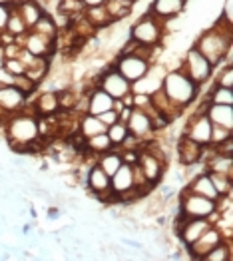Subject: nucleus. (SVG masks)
Wrapping results in <instances>:
<instances>
[{
  "label": "nucleus",
  "instance_id": "30",
  "mask_svg": "<svg viewBox=\"0 0 233 261\" xmlns=\"http://www.w3.org/2000/svg\"><path fill=\"white\" fill-rule=\"evenodd\" d=\"M203 261H231V240H223L212 247L203 257Z\"/></svg>",
  "mask_w": 233,
  "mask_h": 261
},
{
  "label": "nucleus",
  "instance_id": "25",
  "mask_svg": "<svg viewBox=\"0 0 233 261\" xmlns=\"http://www.w3.org/2000/svg\"><path fill=\"white\" fill-rule=\"evenodd\" d=\"M96 164H98L108 175H112L122 164H124V158H122L120 148H112V150H108V152L96 155Z\"/></svg>",
  "mask_w": 233,
  "mask_h": 261
},
{
  "label": "nucleus",
  "instance_id": "16",
  "mask_svg": "<svg viewBox=\"0 0 233 261\" xmlns=\"http://www.w3.org/2000/svg\"><path fill=\"white\" fill-rule=\"evenodd\" d=\"M188 0H151L148 14L156 16L158 20L166 22L171 18H177L186 12Z\"/></svg>",
  "mask_w": 233,
  "mask_h": 261
},
{
  "label": "nucleus",
  "instance_id": "11",
  "mask_svg": "<svg viewBox=\"0 0 233 261\" xmlns=\"http://www.w3.org/2000/svg\"><path fill=\"white\" fill-rule=\"evenodd\" d=\"M126 126L130 136H134L140 142L149 140L156 134V126H153V110L144 108H134L130 110V116L126 120Z\"/></svg>",
  "mask_w": 233,
  "mask_h": 261
},
{
  "label": "nucleus",
  "instance_id": "26",
  "mask_svg": "<svg viewBox=\"0 0 233 261\" xmlns=\"http://www.w3.org/2000/svg\"><path fill=\"white\" fill-rule=\"evenodd\" d=\"M84 18L90 22V24H92L96 30H104V28H108V26H112V24H114V22H112V18H110V14H108L106 4L86 8Z\"/></svg>",
  "mask_w": 233,
  "mask_h": 261
},
{
  "label": "nucleus",
  "instance_id": "18",
  "mask_svg": "<svg viewBox=\"0 0 233 261\" xmlns=\"http://www.w3.org/2000/svg\"><path fill=\"white\" fill-rule=\"evenodd\" d=\"M12 6L24 20V24L28 26V30L34 28V24L40 20V16L46 12V6L40 0H12Z\"/></svg>",
  "mask_w": 233,
  "mask_h": 261
},
{
  "label": "nucleus",
  "instance_id": "6",
  "mask_svg": "<svg viewBox=\"0 0 233 261\" xmlns=\"http://www.w3.org/2000/svg\"><path fill=\"white\" fill-rule=\"evenodd\" d=\"M179 68L190 76L195 84H199V86H203L205 82H210V80H212L213 70H215V68L212 66V62H210L201 52H197L193 46L186 50V54H184V58H182Z\"/></svg>",
  "mask_w": 233,
  "mask_h": 261
},
{
  "label": "nucleus",
  "instance_id": "7",
  "mask_svg": "<svg viewBox=\"0 0 233 261\" xmlns=\"http://www.w3.org/2000/svg\"><path fill=\"white\" fill-rule=\"evenodd\" d=\"M151 62L148 58L140 56V54H134V52H120L118 58L114 60V68L126 78L127 82H138L142 80L151 68Z\"/></svg>",
  "mask_w": 233,
  "mask_h": 261
},
{
  "label": "nucleus",
  "instance_id": "17",
  "mask_svg": "<svg viewBox=\"0 0 233 261\" xmlns=\"http://www.w3.org/2000/svg\"><path fill=\"white\" fill-rule=\"evenodd\" d=\"M114 108H116V100L112 96H108L100 86H94L92 90L86 92V114L100 116Z\"/></svg>",
  "mask_w": 233,
  "mask_h": 261
},
{
  "label": "nucleus",
  "instance_id": "19",
  "mask_svg": "<svg viewBox=\"0 0 233 261\" xmlns=\"http://www.w3.org/2000/svg\"><path fill=\"white\" fill-rule=\"evenodd\" d=\"M175 152H177V160L184 166H197V164H201L203 148L199 144H195L193 140H190L186 134L179 136V140L175 144Z\"/></svg>",
  "mask_w": 233,
  "mask_h": 261
},
{
  "label": "nucleus",
  "instance_id": "27",
  "mask_svg": "<svg viewBox=\"0 0 233 261\" xmlns=\"http://www.w3.org/2000/svg\"><path fill=\"white\" fill-rule=\"evenodd\" d=\"M114 148V144H112V140L108 138V134H96V136H92V138H86L84 140V150L88 153H92V155H100V153L108 152V150H112Z\"/></svg>",
  "mask_w": 233,
  "mask_h": 261
},
{
  "label": "nucleus",
  "instance_id": "4",
  "mask_svg": "<svg viewBox=\"0 0 233 261\" xmlns=\"http://www.w3.org/2000/svg\"><path fill=\"white\" fill-rule=\"evenodd\" d=\"M177 216L182 218H208L215 221L217 218V203L215 199L193 194L188 188L177 192Z\"/></svg>",
  "mask_w": 233,
  "mask_h": 261
},
{
  "label": "nucleus",
  "instance_id": "23",
  "mask_svg": "<svg viewBox=\"0 0 233 261\" xmlns=\"http://www.w3.org/2000/svg\"><path fill=\"white\" fill-rule=\"evenodd\" d=\"M108 130V126H104V122L98 118V116H92V114H82L80 120H78V128L76 134H80L82 138H92L96 134H104Z\"/></svg>",
  "mask_w": 233,
  "mask_h": 261
},
{
  "label": "nucleus",
  "instance_id": "35",
  "mask_svg": "<svg viewBox=\"0 0 233 261\" xmlns=\"http://www.w3.org/2000/svg\"><path fill=\"white\" fill-rule=\"evenodd\" d=\"M2 70L4 72H8L10 76H24L26 74V66L22 62L18 56H8V58H4L2 60Z\"/></svg>",
  "mask_w": 233,
  "mask_h": 261
},
{
  "label": "nucleus",
  "instance_id": "8",
  "mask_svg": "<svg viewBox=\"0 0 233 261\" xmlns=\"http://www.w3.org/2000/svg\"><path fill=\"white\" fill-rule=\"evenodd\" d=\"M96 86H100L108 96H112L114 100H122L127 94H132V82H127L126 78L114 68V64L104 68L98 76H96Z\"/></svg>",
  "mask_w": 233,
  "mask_h": 261
},
{
  "label": "nucleus",
  "instance_id": "22",
  "mask_svg": "<svg viewBox=\"0 0 233 261\" xmlns=\"http://www.w3.org/2000/svg\"><path fill=\"white\" fill-rule=\"evenodd\" d=\"M190 192L193 194H199V196L203 197H210V199H217L219 194L215 192V188H213L212 179H210V174L203 170V172H199L197 175H191L190 179H188V186H186Z\"/></svg>",
  "mask_w": 233,
  "mask_h": 261
},
{
  "label": "nucleus",
  "instance_id": "36",
  "mask_svg": "<svg viewBox=\"0 0 233 261\" xmlns=\"http://www.w3.org/2000/svg\"><path fill=\"white\" fill-rule=\"evenodd\" d=\"M229 138H233L231 130H225V128H221V126H213L210 146L213 148V146H217V144H221V142H225V140H229Z\"/></svg>",
  "mask_w": 233,
  "mask_h": 261
},
{
  "label": "nucleus",
  "instance_id": "29",
  "mask_svg": "<svg viewBox=\"0 0 233 261\" xmlns=\"http://www.w3.org/2000/svg\"><path fill=\"white\" fill-rule=\"evenodd\" d=\"M205 104H227L233 106V88H221L213 84L205 96Z\"/></svg>",
  "mask_w": 233,
  "mask_h": 261
},
{
  "label": "nucleus",
  "instance_id": "33",
  "mask_svg": "<svg viewBox=\"0 0 233 261\" xmlns=\"http://www.w3.org/2000/svg\"><path fill=\"white\" fill-rule=\"evenodd\" d=\"M108 138L112 140V144H114V148H120L124 142H126L127 138H130V132H127V126L126 122H122V120H118L116 124H112V126H108Z\"/></svg>",
  "mask_w": 233,
  "mask_h": 261
},
{
  "label": "nucleus",
  "instance_id": "28",
  "mask_svg": "<svg viewBox=\"0 0 233 261\" xmlns=\"http://www.w3.org/2000/svg\"><path fill=\"white\" fill-rule=\"evenodd\" d=\"M30 30H36V32H40L44 36L56 40V42H58V36H60V28H58V24H56L54 16L50 12H44L42 16H40V20L36 22L34 28H30Z\"/></svg>",
  "mask_w": 233,
  "mask_h": 261
},
{
  "label": "nucleus",
  "instance_id": "12",
  "mask_svg": "<svg viewBox=\"0 0 233 261\" xmlns=\"http://www.w3.org/2000/svg\"><path fill=\"white\" fill-rule=\"evenodd\" d=\"M86 188L90 197H96L104 203H114V196L110 192V175L98 164H92L86 170Z\"/></svg>",
  "mask_w": 233,
  "mask_h": 261
},
{
  "label": "nucleus",
  "instance_id": "37",
  "mask_svg": "<svg viewBox=\"0 0 233 261\" xmlns=\"http://www.w3.org/2000/svg\"><path fill=\"white\" fill-rule=\"evenodd\" d=\"M10 12H12V0H0V32L6 30Z\"/></svg>",
  "mask_w": 233,
  "mask_h": 261
},
{
  "label": "nucleus",
  "instance_id": "38",
  "mask_svg": "<svg viewBox=\"0 0 233 261\" xmlns=\"http://www.w3.org/2000/svg\"><path fill=\"white\" fill-rule=\"evenodd\" d=\"M98 118L104 122V126H112V124H116V122L120 120V112H118L116 108L108 110V112H104V114H100Z\"/></svg>",
  "mask_w": 233,
  "mask_h": 261
},
{
  "label": "nucleus",
  "instance_id": "20",
  "mask_svg": "<svg viewBox=\"0 0 233 261\" xmlns=\"http://www.w3.org/2000/svg\"><path fill=\"white\" fill-rule=\"evenodd\" d=\"M32 112L38 116V118H46V116H56L60 114V102H58V92L54 90H46L40 92L34 102H32Z\"/></svg>",
  "mask_w": 233,
  "mask_h": 261
},
{
  "label": "nucleus",
  "instance_id": "34",
  "mask_svg": "<svg viewBox=\"0 0 233 261\" xmlns=\"http://www.w3.org/2000/svg\"><path fill=\"white\" fill-rule=\"evenodd\" d=\"M210 174V179H212L213 188L215 192L221 196H229L233 192V177L231 175H223V174H217V172H208Z\"/></svg>",
  "mask_w": 233,
  "mask_h": 261
},
{
  "label": "nucleus",
  "instance_id": "24",
  "mask_svg": "<svg viewBox=\"0 0 233 261\" xmlns=\"http://www.w3.org/2000/svg\"><path fill=\"white\" fill-rule=\"evenodd\" d=\"M136 4H138L136 0H106V10L112 22L116 24V22L124 20L132 14Z\"/></svg>",
  "mask_w": 233,
  "mask_h": 261
},
{
  "label": "nucleus",
  "instance_id": "39",
  "mask_svg": "<svg viewBox=\"0 0 233 261\" xmlns=\"http://www.w3.org/2000/svg\"><path fill=\"white\" fill-rule=\"evenodd\" d=\"M213 150L217 153H223V155H233V138L221 142V144H217V146H213Z\"/></svg>",
  "mask_w": 233,
  "mask_h": 261
},
{
  "label": "nucleus",
  "instance_id": "1",
  "mask_svg": "<svg viewBox=\"0 0 233 261\" xmlns=\"http://www.w3.org/2000/svg\"><path fill=\"white\" fill-rule=\"evenodd\" d=\"M6 134V144L10 150L18 153L34 152L38 150V142L40 130H38V116L34 112H26V108L20 112H14L10 116L4 118V122L0 124Z\"/></svg>",
  "mask_w": 233,
  "mask_h": 261
},
{
  "label": "nucleus",
  "instance_id": "32",
  "mask_svg": "<svg viewBox=\"0 0 233 261\" xmlns=\"http://www.w3.org/2000/svg\"><path fill=\"white\" fill-rule=\"evenodd\" d=\"M4 32H8L16 42L28 32V26H26L24 20L18 16V12L14 10V6H12V12H10V18H8V24H6V30H4Z\"/></svg>",
  "mask_w": 233,
  "mask_h": 261
},
{
  "label": "nucleus",
  "instance_id": "13",
  "mask_svg": "<svg viewBox=\"0 0 233 261\" xmlns=\"http://www.w3.org/2000/svg\"><path fill=\"white\" fill-rule=\"evenodd\" d=\"M18 44H20L28 54H32L36 58H44V60H50L56 54V46H58L56 40L44 36V34L36 32V30H28L20 40H18Z\"/></svg>",
  "mask_w": 233,
  "mask_h": 261
},
{
  "label": "nucleus",
  "instance_id": "2",
  "mask_svg": "<svg viewBox=\"0 0 233 261\" xmlns=\"http://www.w3.org/2000/svg\"><path fill=\"white\" fill-rule=\"evenodd\" d=\"M231 24H227V22H223L219 18L212 28L203 30L195 38L193 48L197 52H201L212 62L213 68H217L223 62H229V58H231Z\"/></svg>",
  "mask_w": 233,
  "mask_h": 261
},
{
  "label": "nucleus",
  "instance_id": "9",
  "mask_svg": "<svg viewBox=\"0 0 233 261\" xmlns=\"http://www.w3.org/2000/svg\"><path fill=\"white\" fill-rule=\"evenodd\" d=\"M212 128L213 124L210 122V118L205 116V112L199 108L197 112H191L190 118L184 124V134L193 140L195 144H199L201 148H208L212 142Z\"/></svg>",
  "mask_w": 233,
  "mask_h": 261
},
{
  "label": "nucleus",
  "instance_id": "40",
  "mask_svg": "<svg viewBox=\"0 0 233 261\" xmlns=\"http://www.w3.org/2000/svg\"><path fill=\"white\" fill-rule=\"evenodd\" d=\"M221 18V16H219ZM223 22H227V24H231V0H225V8H223Z\"/></svg>",
  "mask_w": 233,
  "mask_h": 261
},
{
  "label": "nucleus",
  "instance_id": "41",
  "mask_svg": "<svg viewBox=\"0 0 233 261\" xmlns=\"http://www.w3.org/2000/svg\"><path fill=\"white\" fill-rule=\"evenodd\" d=\"M82 4H84L86 8H92V6H102V4H106V0H82Z\"/></svg>",
  "mask_w": 233,
  "mask_h": 261
},
{
  "label": "nucleus",
  "instance_id": "10",
  "mask_svg": "<svg viewBox=\"0 0 233 261\" xmlns=\"http://www.w3.org/2000/svg\"><path fill=\"white\" fill-rule=\"evenodd\" d=\"M173 223H175L173 229H175L177 240H179V243L188 249L191 243L212 225L213 221L208 218H182V216H175Z\"/></svg>",
  "mask_w": 233,
  "mask_h": 261
},
{
  "label": "nucleus",
  "instance_id": "21",
  "mask_svg": "<svg viewBox=\"0 0 233 261\" xmlns=\"http://www.w3.org/2000/svg\"><path fill=\"white\" fill-rule=\"evenodd\" d=\"M205 116L210 118L213 126H221L225 130L233 132V106L227 104H205Z\"/></svg>",
  "mask_w": 233,
  "mask_h": 261
},
{
  "label": "nucleus",
  "instance_id": "3",
  "mask_svg": "<svg viewBox=\"0 0 233 261\" xmlns=\"http://www.w3.org/2000/svg\"><path fill=\"white\" fill-rule=\"evenodd\" d=\"M160 88L166 94V98L170 100L171 108L177 114H182L186 108L193 106L199 100V94H201V86L195 84L179 66L173 68V70H166Z\"/></svg>",
  "mask_w": 233,
  "mask_h": 261
},
{
  "label": "nucleus",
  "instance_id": "14",
  "mask_svg": "<svg viewBox=\"0 0 233 261\" xmlns=\"http://www.w3.org/2000/svg\"><path fill=\"white\" fill-rule=\"evenodd\" d=\"M28 104V94L18 86H0V124L6 116L20 112Z\"/></svg>",
  "mask_w": 233,
  "mask_h": 261
},
{
  "label": "nucleus",
  "instance_id": "5",
  "mask_svg": "<svg viewBox=\"0 0 233 261\" xmlns=\"http://www.w3.org/2000/svg\"><path fill=\"white\" fill-rule=\"evenodd\" d=\"M127 38L132 42L142 44V46H160L162 40L166 38V30H164L162 20H158L156 16L146 12L144 16H140L132 24V28L127 32Z\"/></svg>",
  "mask_w": 233,
  "mask_h": 261
},
{
  "label": "nucleus",
  "instance_id": "42",
  "mask_svg": "<svg viewBox=\"0 0 233 261\" xmlns=\"http://www.w3.org/2000/svg\"><path fill=\"white\" fill-rule=\"evenodd\" d=\"M136 2H138V0H136Z\"/></svg>",
  "mask_w": 233,
  "mask_h": 261
},
{
  "label": "nucleus",
  "instance_id": "31",
  "mask_svg": "<svg viewBox=\"0 0 233 261\" xmlns=\"http://www.w3.org/2000/svg\"><path fill=\"white\" fill-rule=\"evenodd\" d=\"M213 84L221 88H233V66L231 62H223L213 70Z\"/></svg>",
  "mask_w": 233,
  "mask_h": 261
},
{
  "label": "nucleus",
  "instance_id": "15",
  "mask_svg": "<svg viewBox=\"0 0 233 261\" xmlns=\"http://www.w3.org/2000/svg\"><path fill=\"white\" fill-rule=\"evenodd\" d=\"M223 240H231V238H225V233H223L215 223H212V225L188 247L190 259H201L212 247H215L217 243H221Z\"/></svg>",
  "mask_w": 233,
  "mask_h": 261
}]
</instances>
